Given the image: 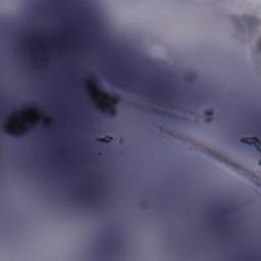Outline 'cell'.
Returning <instances> with one entry per match:
<instances>
[{
    "label": "cell",
    "mask_w": 261,
    "mask_h": 261,
    "mask_svg": "<svg viewBox=\"0 0 261 261\" xmlns=\"http://www.w3.org/2000/svg\"><path fill=\"white\" fill-rule=\"evenodd\" d=\"M39 119L36 109L25 108L11 113L5 121V129L8 134L19 136L28 132Z\"/></svg>",
    "instance_id": "obj_1"
},
{
    "label": "cell",
    "mask_w": 261,
    "mask_h": 261,
    "mask_svg": "<svg viewBox=\"0 0 261 261\" xmlns=\"http://www.w3.org/2000/svg\"><path fill=\"white\" fill-rule=\"evenodd\" d=\"M87 89L89 95L91 96V99L97 107H99L105 113H113L115 102L111 96H109L106 92L101 90L93 81L88 82Z\"/></svg>",
    "instance_id": "obj_2"
}]
</instances>
